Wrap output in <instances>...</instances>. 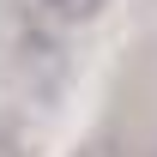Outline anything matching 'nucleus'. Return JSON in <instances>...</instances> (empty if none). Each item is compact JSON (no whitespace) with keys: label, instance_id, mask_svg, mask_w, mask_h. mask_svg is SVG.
<instances>
[{"label":"nucleus","instance_id":"obj_1","mask_svg":"<svg viewBox=\"0 0 157 157\" xmlns=\"http://www.w3.org/2000/svg\"><path fill=\"white\" fill-rule=\"evenodd\" d=\"M42 6H48L60 24H91V18L103 12V0H42Z\"/></svg>","mask_w":157,"mask_h":157},{"label":"nucleus","instance_id":"obj_2","mask_svg":"<svg viewBox=\"0 0 157 157\" xmlns=\"http://www.w3.org/2000/svg\"><path fill=\"white\" fill-rule=\"evenodd\" d=\"M151 157H157V151H151Z\"/></svg>","mask_w":157,"mask_h":157}]
</instances>
